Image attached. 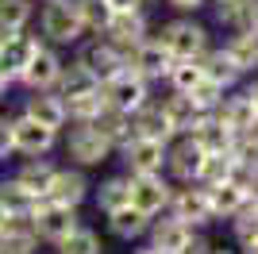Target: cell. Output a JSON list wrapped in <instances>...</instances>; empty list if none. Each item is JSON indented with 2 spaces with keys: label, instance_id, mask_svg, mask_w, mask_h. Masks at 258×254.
I'll return each mask as SVG.
<instances>
[{
  "label": "cell",
  "instance_id": "1",
  "mask_svg": "<svg viewBox=\"0 0 258 254\" xmlns=\"http://www.w3.org/2000/svg\"><path fill=\"white\" fill-rule=\"evenodd\" d=\"M100 93H104L108 108L131 116V112H139V108L151 100V81H147L143 74H135L131 66H123V70H116L108 81H100Z\"/></svg>",
  "mask_w": 258,
  "mask_h": 254
},
{
  "label": "cell",
  "instance_id": "2",
  "mask_svg": "<svg viewBox=\"0 0 258 254\" xmlns=\"http://www.w3.org/2000/svg\"><path fill=\"white\" fill-rule=\"evenodd\" d=\"M39 27H43V39L50 46H74L85 35V23H81V16H77V8L70 0H46Z\"/></svg>",
  "mask_w": 258,
  "mask_h": 254
},
{
  "label": "cell",
  "instance_id": "3",
  "mask_svg": "<svg viewBox=\"0 0 258 254\" xmlns=\"http://www.w3.org/2000/svg\"><path fill=\"white\" fill-rule=\"evenodd\" d=\"M158 39H162V46H166L173 58H201V54L208 50V27H205V23H197L193 16H189V20L162 23Z\"/></svg>",
  "mask_w": 258,
  "mask_h": 254
},
{
  "label": "cell",
  "instance_id": "4",
  "mask_svg": "<svg viewBox=\"0 0 258 254\" xmlns=\"http://www.w3.org/2000/svg\"><path fill=\"white\" fill-rule=\"evenodd\" d=\"M31 220H35V235L50 246H58L66 235H74L81 227L77 208L74 204H58V201H39V208L31 212Z\"/></svg>",
  "mask_w": 258,
  "mask_h": 254
},
{
  "label": "cell",
  "instance_id": "5",
  "mask_svg": "<svg viewBox=\"0 0 258 254\" xmlns=\"http://www.w3.org/2000/svg\"><path fill=\"white\" fill-rule=\"evenodd\" d=\"M66 154L81 169H89V166H104V162L116 154V147H112L93 123H77L74 131H70V139H66Z\"/></svg>",
  "mask_w": 258,
  "mask_h": 254
},
{
  "label": "cell",
  "instance_id": "6",
  "mask_svg": "<svg viewBox=\"0 0 258 254\" xmlns=\"http://www.w3.org/2000/svg\"><path fill=\"white\" fill-rule=\"evenodd\" d=\"M35 50H39V35H27V27H23V31L0 27V77L20 81V74L27 70Z\"/></svg>",
  "mask_w": 258,
  "mask_h": 254
},
{
  "label": "cell",
  "instance_id": "7",
  "mask_svg": "<svg viewBox=\"0 0 258 254\" xmlns=\"http://www.w3.org/2000/svg\"><path fill=\"white\" fill-rule=\"evenodd\" d=\"M127 189H131V204L143 208L147 216H158V212L170 208L173 185L162 173H127Z\"/></svg>",
  "mask_w": 258,
  "mask_h": 254
},
{
  "label": "cell",
  "instance_id": "8",
  "mask_svg": "<svg viewBox=\"0 0 258 254\" xmlns=\"http://www.w3.org/2000/svg\"><path fill=\"white\" fill-rule=\"evenodd\" d=\"M170 216H177V220H185L189 227H205V223H212V204H208V189L205 185H197V181H185L181 189H173L170 197Z\"/></svg>",
  "mask_w": 258,
  "mask_h": 254
},
{
  "label": "cell",
  "instance_id": "9",
  "mask_svg": "<svg viewBox=\"0 0 258 254\" xmlns=\"http://www.w3.org/2000/svg\"><path fill=\"white\" fill-rule=\"evenodd\" d=\"M12 143H16V154H23V158H43V154L54 150L58 131H54V127H43L31 116H16L12 119Z\"/></svg>",
  "mask_w": 258,
  "mask_h": 254
},
{
  "label": "cell",
  "instance_id": "10",
  "mask_svg": "<svg viewBox=\"0 0 258 254\" xmlns=\"http://www.w3.org/2000/svg\"><path fill=\"white\" fill-rule=\"evenodd\" d=\"M62 54L54 50V46H46V42H39V50L31 54V62H27V70L20 74V85H27L31 93H39V89H54L58 85V77H62Z\"/></svg>",
  "mask_w": 258,
  "mask_h": 254
},
{
  "label": "cell",
  "instance_id": "11",
  "mask_svg": "<svg viewBox=\"0 0 258 254\" xmlns=\"http://www.w3.org/2000/svg\"><path fill=\"white\" fill-rule=\"evenodd\" d=\"M100 35H104L108 42H116L123 54H131L143 39H147V16H143V8H135V12H112Z\"/></svg>",
  "mask_w": 258,
  "mask_h": 254
},
{
  "label": "cell",
  "instance_id": "12",
  "mask_svg": "<svg viewBox=\"0 0 258 254\" xmlns=\"http://www.w3.org/2000/svg\"><path fill=\"white\" fill-rule=\"evenodd\" d=\"M173 62H177V58L162 46V39H143L139 46L127 54V66L135 70V74H143L147 81H162V77L170 74Z\"/></svg>",
  "mask_w": 258,
  "mask_h": 254
},
{
  "label": "cell",
  "instance_id": "13",
  "mask_svg": "<svg viewBox=\"0 0 258 254\" xmlns=\"http://www.w3.org/2000/svg\"><path fill=\"white\" fill-rule=\"evenodd\" d=\"M166 147H170V143L135 135L119 154L127 162V173H162V169H166Z\"/></svg>",
  "mask_w": 258,
  "mask_h": 254
},
{
  "label": "cell",
  "instance_id": "14",
  "mask_svg": "<svg viewBox=\"0 0 258 254\" xmlns=\"http://www.w3.org/2000/svg\"><path fill=\"white\" fill-rule=\"evenodd\" d=\"M201 162H205V150L197 147L189 135L173 139L170 147H166V169H170L173 181H197V173H201Z\"/></svg>",
  "mask_w": 258,
  "mask_h": 254
},
{
  "label": "cell",
  "instance_id": "15",
  "mask_svg": "<svg viewBox=\"0 0 258 254\" xmlns=\"http://www.w3.org/2000/svg\"><path fill=\"white\" fill-rule=\"evenodd\" d=\"M77 62H85L89 70L100 77V81H108V77L116 74V70H123V66H127V54L119 50L116 42H108L104 35H97V39L89 42L85 50L77 54Z\"/></svg>",
  "mask_w": 258,
  "mask_h": 254
},
{
  "label": "cell",
  "instance_id": "16",
  "mask_svg": "<svg viewBox=\"0 0 258 254\" xmlns=\"http://www.w3.org/2000/svg\"><path fill=\"white\" fill-rule=\"evenodd\" d=\"M216 119L235 131V135H247V131H258V108L250 100V93H235V96H224V104L216 108Z\"/></svg>",
  "mask_w": 258,
  "mask_h": 254
},
{
  "label": "cell",
  "instance_id": "17",
  "mask_svg": "<svg viewBox=\"0 0 258 254\" xmlns=\"http://www.w3.org/2000/svg\"><path fill=\"white\" fill-rule=\"evenodd\" d=\"M185 135L193 139L205 154H227V150H231V143H235V131H227V127L216 119V112H205V116H201L189 131H185Z\"/></svg>",
  "mask_w": 258,
  "mask_h": 254
},
{
  "label": "cell",
  "instance_id": "18",
  "mask_svg": "<svg viewBox=\"0 0 258 254\" xmlns=\"http://www.w3.org/2000/svg\"><path fill=\"white\" fill-rule=\"evenodd\" d=\"M23 116L39 119L43 127H54V131H62L66 123H70V116H66V100L54 89H39V93L27 96V104H23Z\"/></svg>",
  "mask_w": 258,
  "mask_h": 254
},
{
  "label": "cell",
  "instance_id": "19",
  "mask_svg": "<svg viewBox=\"0 0 258 254\" xmlns=\"http://www.w3.org/2000/svg\"><path fill=\"white\" fill-rule=\"evenodd\" d=\"M193 227L185 220H177V216H170V220H151V243L158 246L162 254H185L189 250V243H193Z\"/></svg>",
  "mask_w": 258,
  "mask_h": 254
},
{
  "label": "cell",
  "instance_id": "20",
  "mask_svg": "<svg viewBox=\"0 0 258 254\" xmlns=\"http://www.w3.org/2000/svg\"><path fill=\"white\" fill-rule=\"evenodd\" d=\"M89 177H85V169H54V181H50V189H46V201H58V204H81L89 197Z\"/></svg>",
  "mask_w": 258,
  "mask_h": 254
},
{
  "label": "cell",
  "instance_id": "21",
  "mask_svg": "<svg viewBox=\"0 0 258 254\" xmlns=\"http://www.w3.org/2000/svg\"><path fill=\"white\" fill-rule=\"evenodd\" d=\"M151 220L154 216H147L143 208H135V204H119V208H112L108 212V231L116 235V239H143V235L151 231Z\"/></svg>",
  "mask_w": 258,
  "mask_h": 254
},
{
  "label": "cell",
  "instance_id": "22",
  "mask_svg": "<svg viewBox=\"0 0 258 254\" xmlns=\"http://www.w3.org/2000/svg\"><path fill=\"white\" fill-rule=\"evenodd\" d=\"M131 123H135V135H143V139H158V143H173L177 139L170 116L162 112V104H151V100L139 112H131Z\"/></svg>",
  "mask_w": 258,
  "mask_h": 254
},
{
  "label": "cell",
  "instance_id": "23",
  "mask_svg": "<svg viewBox=\"0 0 258 254\" xmlns=\"http://www.w3.org/2000/svg\"><path fill=\"white\" fill-rule=\"evenodd\" d=\"M208 189V204H212V220H231L243 204H247V189L235 177L220 181V185H205Z\"/></svg>",
  "mask_w": 258,
  "mask_h": 254
},
{
  "label": "cell",
  "instance_id": "24",
  "mask_svg": "<svg viewBox=\"0 0 258 254\" xmlns=\"http://www.w3.org/2000/svg\"><path fill=\"white\" fill-rule=\"evenodd\" d=\"M162 112L170 116V123H173V131H177V135H185L197 119L205 116V108L193 100V93H170L166 100H162Z\"/></svg>",
  "mask_w": 258,
  "mask_h": 254
},
{
  "label": "cell",
  "instance_id": "25",
  "mask_svg": "<svg viewBox=\"0 0 258 254\" xmlns=\"http://www.w3.org/2000/svg\"><path fill=\"white\" fill-rule=\"evenodd\" d=\"M93 127H97L116 150H123L131 139H135V123H131V116H127V112H116V108H104V112L93 119Z\"/></svg>",
  "mask_w": 258,
  "mask_h": 254
},
{
  "label": "cell",
  "instance_id": "26",
  "mask_svg": "<svg viewBox=\"0 0 258 254\" xmlns=\"http://www.w3.org/2000/svg\"><path fill=\"white\" fill-rule=\"evenodd\" d=\"M89 89H100V77L89 70L85 62H70V66H62V77H58V85H54V93L62 96H81V93H89Z\"/></svg>",
  "mask_w": 258,
  "mask_h": 254
},
{
  "label": "cell",
  "instance_id": "27",
  "mask_svg": "<svg viewBox=\"0 0 258 254\" xmlns=\"http://www.w3.org/2000/svg\"><path fill=\"white\" fill-rule=\"evenodd\" d=\"M224 54H227V62L235 66L239 74H254V70H258V35L235 31L231 39L224 42Z\"/></svg>",
  "mask_w": 258,
  "mask_h": 254
},
{
  "label": "cell",
  "instance_id": "28",
  "mask_svg": "<svg viewBox=\"0 0 258 254\" xmlns=\"http://www.w3.org/2000/svg\"><path fill=\"white\" fill-rule=\"evenodd\" d=\"M104 108H108V100H104L100 89H89L81 96H66V116L74 119V123H93Z\"/></svg>",
  "mask_w": 258,
  "mask_h": 254
},
{
  "label": "cell",
  "instance_id": "29",
  "mask_svg": "<svg viewBox=\"0 0 258 254\" xmlns=\"http://www.w3.org/2000/svg\"><path fill=\"white\" fill-rule=\"evenodd\" d=\"M54 169L58 166H50L46 158H27V166L16 173V181H20L27 193H35V197L46 201V189H50V181H54Z\"/></svg>",
  "mask_w": 258,
  "mask_h": 254
},
{
  "label": "cell",
  "instance_id": "30",
  "mask_svg": "<svg viewBox=\"0 0 258 254\" xmlns=\"http://www.w3.org/2000/svg\"><path fill=\"white\" fill-rule=\"evenodd\" d=\"M166 81H170L173 93H193L197 85L205 81V66H201V58H177V62L170 66Z\"/></svg>",
  "mask_w": 258,
  "mask_h": 254
},
{
  "label": "cell",
  "instance_id": "31",
  "mask_svg": "<svg viewBox=\"0 0 258 254\" xmlns=\"http://www.w3.org/2000/svg\"><path fill=\"white\" fill-rule=\"evenodd\" d=\"M39 201H43V197L27 193L16 177H12V181H0V208H4V212H23V216H31V212L39 208Z\"/></svg>",
  "mask_w": 258,
  "mask_h": 254
},
{
  "label": "cell",
  "instance_id": "32",
  "mask_svg": "<svg viewBox=\"0 0 258 254\" xmlns=\"http://www.w3.org/2000/svg\"><path fill=\"white\" fill-rule=\"evenodd\" d=\"M201 66H205V77H212V81H220L224 89H235V81L243 74H239L235 66L227 62V54H224V46L220 50H205L201 54Z\"/></svg>",
  "mask_w": 258,
  "mask_h": 254
},
{
  "label": "cell",
  "instance_id": "33",
  "mask_svg": "<svg viewBox=\"0 0 258 254\" xmlns=\"http://www.w3.org/2000/svg\"><path fill=\"white\" fill-rule=\"evenodd\" d=\"M231 177H235L231 154H205L201 173H197V185H220V181H231Z\"/></svg>",
  "mask_w": 258,
  "mask_h": 254
},
{
  "label": "cell",
  "instance_id": "34",
  "mask_svg": "<svg viewBox=\"0 0 258 254\" xmlns=\"http://www.w3.org/2000/svg\"><path fill=\"white\" fill-rule=\"evenodd\" d=\"M58 254H104V243L93 227H77L74 235H66L58 243Z\"/></svg>",
  "mask_w": 258,
  "mask_h": 254
},
{
  "label": "cell",
  "instance_id": "35",
  "mask_svg": "<svg viewBox=\"0 0 258 254\" xmlns=\"http://www.w3.org/2000/svg\"><path fill=\"white\" fill-rule=\"evenodd\" d=\"M35 16V0H0V27L23 31Z\"/></svg>",
  "mask_w": 258,
  "mask_h": 254
},
{
  "label": "cell",
  "instance_id": "36",
  "mask_svg": "<svg viewBox=\"0 0 258 254\" xmlns=\"http://www.w3.org/2000/svg\"><path fill=\"white\" fill-rule=\"evenodd\" d=\"M131 201V189H127V177H108V181H100V189H97V208L104 212H112V208H119V204H127Z\"/></svg>",
  "mask_w": 258,
  "mask_h": 254
},
{
  "label": "cell",
  "instance_id": "37",
  "mask_svg": "<svg viewBox=\"0 0 258 254\" xmlns=\"http://www.w3.org/2000/svg\"><path fill=\"white\" fill-rule=\"evenodd\" d=\"M77 8V16H81V23H85V31H104V23H108V16H112V8H108L104 0H70Z\"/></svg>",
  "mask_w": 258,
  "mask_h": 254
},
{
  "label": "cell",
  "instance_id": "38",
  "mask_svg": "<svg viewBox=\"0 0 258 254\" xmlns=\"http://www.w3.org/2000/svg\"><path fill=\"white\" fill-rule=\"evenodd\" d=\"M227 93H231V89H224V85H220V81H212V77H205V81H201V85H197V89H193V100H197V104H201V108H205V112H216V108L224 104V96H227Z\"/></svg>",
  "mask_w": 258,
  "mask_h": 254
},
{
  "label": "cell",
  "instance_id": "39",
  "mask_svg": "<svg viewBox=\"0 0 258 254\" xmlns=\"http://www.w3.org/2000/svg\"><path fill=\"white\" fill-rule=\"evenodd\" d=\"M231 31L258 35V0H243V4H239V16H235V27H231Z\"/></svg>",
  "mask_w": 258,
  "mask_h": 254
},
{
  "label": "cell",
  "instance_id": "40",
  "mask_svg": "<svg viewBox=\"0 0 258 254\" xmlns=\"http://www.w3.org/2000/svg\"><path fill=\"white\" fill-rule=\"evenodd\" d=\"M16 154V143H12V119L0 116V162Z\"/></svg>",
  "mask_w": 258,
  "mask_h": 254
},
{
  "label": "cell",
  "instance_id": "41",
  "mask_svg": "<svg viewBox=\"0 0 258 254\" xmlns=\"http://www.w3.org/2000/svg\"><path fill=\"white\" fill-rule=\"evenodd\" d=\"M112 12H135V8H143V0H104Z\"/></svg>",
  "mask_w": 258,
  "mask_h": 254
},
{
  "label": "cell",
  "instance_id": "42",
  "mask_svg": "<svg viewBox=\"0 0 258 254\" xmlns=\"http://www.w3.org/2000/svg\"><path fill=\"white\" fill-rule=\"evenodd\" d=\"M170 8H177V12H197V8H205V0H170Z\"/></svg>",
  "mask_w": 258,
  "mask_h": 254
},
{
  "label": "cell",
  "instance_id": "43",
  "mask_svg": "<svg viewBox=\"0 0 258 254\" xmlns=\"http://www.w3.org/2000/svg\"><path fill=\"white\" fill-rule=\"evenodd\" d=\"M8 85H12L8 77H0V104H4V96H8Z\"/></svg>",
  "mask_w": 258,
  "mask_h": 254
},
{
  "label": "cell",
  "instance_id": "44",
  "mask_svg": "<svg viewBox=\"0 0 258 254\" xmlns=\"http://www.w3.org/2000/svg\"><path fill=\"white\" fill-rule=\"evenodd\" d=\"M243 254H258V239H250V243H243Z\"/></svg>",
  "mask_w": 258,
  "mask_h": 254
},
{
  "label": "cell",
  "instance_id": "45",
  "mask_svg": "<svg viewBox=\"0 0 258 254\" xmlns=\"http://www.w3.org/2000/svg\"><path fill=\"white\" fill-rule=\"evenodd\" d=\"M135 254H162V250H158V246H154V243H147V246H139V250H135Z\"/></svg>",
  "mask_w": 258,
  "mask_h": 254
},
{
  "label": "cell",
  "instance_id": "46",
  "mask_svg": "<svg viewBox=\"0 0 258 254\" xmlns=\"http://www.w3.org/2000/svg\"><path fill=\"white\" fill-rule=\"evenodd\" d=\"M247 93H250V100H254V108H258V81H254V85H250Z\"/></svg>",
  "mask_w": 258,
  "mask_h": 254
},
{
  "label": "cell",
  "instance_id": "47",
  "mask_svg": "<svg viewBox=\"0 0 258 254\" xmlns=\"http://www.w3.org/2000/svg\"><path fill=\"white\" fill-rule=\"evenodd\" d=\"M208 254H231V250H208Z\"/></svg>",
  "mask_w": 258,
  "mask_h": 254
},
{
  "label": "cell",
  "instance_id": "48",
  "mask_svg": "<svg viewBox=\"0 0 258 254\" xmlns=\"http://www.w3.org/2000/svg\"><path fill=\"white\" fill-rule=\"evenodd\" d=\"M254 135H258V131H254Z\"/></svg>",
  "mask_w": 258,
  "mask_h": 254
}]
</instances>
